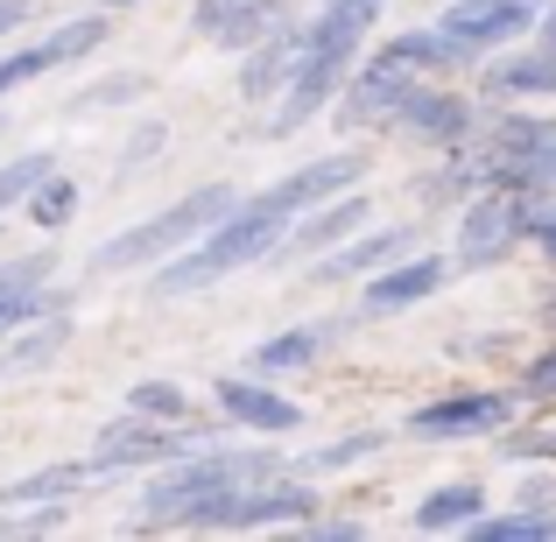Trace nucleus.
Instances as JSON below:
<instances>
[{
	"label": "nucleus",
	"mask_w": 556,
	"mask_h": 542,
	"mask_svg": "<svg viewBox=\"0 0 556 542\" xmlns=\"http://www.w3.org/2000/svg\"><path fill=\"white\" fill-rule=\"evenodd\" d=\"M359 177H367V155H317V163H296L268 190L240 198L204 240H190L184 254L155 261V297H198V289L226 282V275H240V268H268V254L282 247V232L296 226L311 204L353 190Z\"/></svg>",
	"instance_id": "f257e3e1"
},
{
	"label": "nucleus",
	"mask_w": 556,
	"mask_h": 542,
	"mask_svg": "<svg viewBox=\"0 0 556 542\" xmlns=\"http://www.w3.org/2000/svg\"><path fill=\"white\" fill-rule=\"evenodd\" d=\"M289 472L275 444H198L184 458H169V472H155V487L141 493V529H190V535H232L240 493L254 479Z\"/></svg>",
	"instance_id": "f03ea898"
},
{
	"label": "nucleus",
	"mask_w": 556,
	"mask_h": 542,
	"mask_svg": "<svg viewBox=\"0 0 556 542\" xmlns=\"http://www.w3.org/2000/svg\"><path fill=\"white\" fill-rule=\"evenodd\" d=\"M388 14V0H325L317 8V22H303V42H296V64H289L282 92H275V113L261 121V135H296V127H311L317 113L339 99L345 71L359 64V50H367L374 22Z\"/></svg>",
	"instance_id": "7ed1b4c3"
},
{
	"label": "nucleus",
	"mask_w": 556,
	"mask_h": 542,
	"mask_svg": "<svg viewBox=\"0 0 556 542\" xmlns=\"http://www.w3.org/2000/svg\"><path fill=\"white\" fill-rule=\"evenodd\" d=\"M232 204H240V190H232V184H198V190H184L177 204L149 212L141 226L113 232V240L92 254V275H127V268H155V261L184 254V247L204 240V232H212L218 218L232 212Z\"/></svg>",
	"instance_id": "20e7f679"
},
{
	"label": "nucleus",
	"mask_w": 556,
	"mask_h": 542,
	"mask_svg": "<svg viewBox=\"0 0 556 542\" xmlns=\"http://www.w3.org/2000/svg\"><path fill=\"white\" fill-rule=\"evenodd\" d=\"M521 240H529V198L507 190V184H479L458 212V254L451 261H458V275L465 268H501Z\"/></svg>",
	"instance_id": "39448f33"
},
{
	"label": "nucleus",
	"mask_w": 556,
	"mask_h": 542,
	"mask_svg": "<svg viewBox=\"0 0 556 542\" xmlns=\"http://www.w3.org/2000/svg\"><path fill=\"white\" fill-rule=\"evenodd\" d=\"M198 444H212L204 423H155V416H135V408H127L121 423L99 430L92 465L121 479V472H141V465H169V458H184V451H198Z\"/></svg>",
	"instance_id": "423d86ee"
},
{
	"label": "nucleus",
	"mask_w": 556,
	"mask_h": 542,
	"mask_svg": "<svg viewBox=\"0 0 556 542\" xmlns=\"http://www.w3.org/2000/svg\"><path fill=\"white\" fill-rule=\"evenodd\" d=\"M507 423H515V394L465 388V394H444V402H422L408 416V437H422V444H479V437H501Z\"/></svg>",
	"instance_id": "0eeeda50"
},
{
	"label": "nucleus",
	"mask_w": 556,
	"mask_h": 542,
	"mask_svg": "<svg viewBox=\"0 0 556 542\" xmlns=\"http://www.w3.org/2000/svg\"><path fill=\"white\" fill-rule=\"evenodd\" d=\"M106 42H113L106 14H78V22H56L50 36L28 42V50H0V99L36 85V78H50V71H64V64H78V56H92V50H106Z\"/></svg>",
	"instance_id": "6e6552de"
},
{
	"label": "nucleus",
	"mask_w": 556,
	"mask_h": 542,
	"mask_svg": "<svg viewBox=\"0 0 556 542\" xmlns=\"http://www.w3.org/2000/svg\"><path fill=\"white\" fill-rule=\"evenodd\" d=\"M430 28L465 56V64H472V56L507 50L515 36H529V28H535V0H451Z\"/></svg>",
	"instance_id": "1a4fd4ad"
},
{
	"label": "nucleus",
	"mask_w": 556,
	"mask_h": 542,
	"mask_svg": "<svg viewBox=\"0 0 556 542\" xmlns=\"http://www.w3.org/2000/svg\"><path fill=\"white\" fill-rule=\"evenodd\" d=\"M422 85V71H408L402 56H388V50H374L367 64H353L345 71V85H339V121L345 127H388L394 121V106H402L408 92Z\"/></svg>",
	"instance_id": "9d476101"
},
{
	"label": "nucleus",
	"mask_w": 556,
	"mask_h": 542,
	"mask_svg": "<svg viewBox=\"0 0 556 542\" xmlns=\"http://www.w3.org/2000/svg\"><path fill=\"white\" fill-rule=\"evenodd\" d=\"M374 218V204H367V190H339V198H325V204H311V212L296 218V226L282 232V247L268 254V268H289V261H317V254H331L339 240H353L359 226Z\"/></svg>",
	"instance_id": "9b49d317"
},
{
	"label": "nucleus",
	"mask_w": 556,
	"mask_h": 542,
	"mask_svg": "<svg viewBox=\"0 0 556 542\" xmlns=\"http://www.w3.org/2000/svg\"><path fill=\"white\" fill-rule=\"evenodd\" d=\"M416 247H422V226H359L353 240H339L331 254H317L303 282H325V289H331V282H367L374 268L416 254Z\"/></svg>",
	"instance_id": "f8f14e48"
},
{
	"label": "nucleus",
	"mask_w": 556,
	"mask_h": 542,
	"mask_svg": "<svg viewBox=\"0 0 556 542\" xmlns=\"http://www.w3.org/2000/svg\"><path fill=\"white\" fill-rule=\"evenodd\" d=\"M458 275V261H444V254H402V261H388V268H374L367 275V289H359V317H394V311H416L422 297H437V289Z\"/></svg>",
	"instance_id": "ddd939ff"
},
{
	"label": "nucleus",
	"mask_w": 556,
	"mask_h": 542,
	"mask_svg": "<svg viewBox=\"0 0 556 542\" xmlns=\"http://www.w3.org/2000/svg\"><path fill=\"white\" fill-rule=\"evenodd\" d=\"M388 127H394V135H408V141H422V149H458V141L479 127V113H472V99L444 92V85H416V92L394 106Z\"/></svg>",
	"instance_id": "4468645a"
},
{
	"label": "nucleus",
	"mask_w": 556,
	"mask_h": 542,
	"mask_svg": "<svg viewBox=\"0 0 556 542\" xmlns=\"http://www.w3.org/2000/svg\"><path fill=\"white\" fill-rule=\"evenodd\" d=\"M212 402H218V416H226L232 430H254V437H289V430H303V408L289 402L282 388H268V380H218Z\"/></svg>",
	"instance_id": "2eb2a0df"
},
{
	"label": "nucleus",
	"mask_w": 556,
	"mask_h": 542,
	"mask_svg": "<svg viewBox=\"0 0 556 542\" xmlns=\"http://www.w3.org/2000/svg\"><path fill=\"white\" fill-rule=\"evenodd\" d=\"M317 515V493L303 479L275 472V479H254L240 493V515H232V535H254V529H303Z\"/></svg>",
	"instance_id": "dca6fc26"
},
{
	"label": "nucleus",
	"mask_w": 556,
	"mask_h": 542,
	"mask_svg": "<svg viewBox=\"0 0 556 542\" xmlns=\"http://www.w3.org/2000/svg\"><path fill=\"white\" fill-rule=\"evenodd\" d=\"M275 22H289V0H198V36H212L218 50H247Z\"/></svg>",
	"instance_id": "f3484780"
},
{
	"label": "nucleus",
	"mask_w": 556,
	"mask_h": 542,
	"mask_svg": "<svg viewBox=\"0 0 556 542\" xmlns=\"http://www.w3.org/2000/svg\"><path fill=\"white\" fill-rule=\"evenodd\" d=\"M296 42H303V22L289 14V22H275L261 42H247L240 50V92L247 99H275L289 78V64H296Z\"/></svg>",
	"instance_id": "a211bd4d"
},
{
	"label": "nucleus",
	"mask_w": 556,
	"mask_h": 542,
	"mask_svg": "<svg viewBox=\"0 0 556 542\" xmlns=\"http://www.w3.org/2000/svg\"><path fill=\"white\" fill-rule=\"evenodd\" d=\"M339 317H317V325H296V331H275V339H261L254 353H247V366L254 374H303V366H317L339 345Z\"/></svg>",
	"instance_id": "6ab92c4d"
},
{
	"label": "nucleus",
	"mask_w": 556,
	"mask_h": 542,
	"mask_svg": "<svg viewBox=\"0 0 556 542\" xmlns=\"http://www.w3.org/2000/svg\"><path fill=\"white\" fill-rule=\"evenodd\" d=\"M50 275H56L50 254H22V261L0 268V339L14 325H28L36 311H50Z\"/></svg>",
	"instance_id": "aec40b11"
},
{
	"label": "nucleus",
	"mask_w": 556,
	"mask_h": 542,
	"mask_svg": "<svg viewBox=\"0 0 556 542\" xmlns=\"http://www.w3.org/2000/svg\"><path fill=\"white\" fill-rule=\"evenodd\" d=\"M99 479H113V472H99L92 458H78V465H42V472L14 479V487L0 493V507H8V515H22V507H64L71 493L99 487Z\"/></svg>",
	"instance_id": "412c9836"
},
{
	"label": "nucleus",
	"mask_w": 556,
	"mask_h": 542,
	"mask_svg": "<svg viewBox=\"0 0 556 542\" xmlns=\"http://www.w3.org/2000/svg\"><path fill=\"white\" fill-rule=\"evenodd\" d=\"M486 92L493 99H556V50H521V56H501L486 64Z\"/></svg>",
	"instance_id": "4be33fe9"
},
{
	"label": "nucleus",
	"mask_w": 556,
	"mask_h": 542,
	"mask_svg": "<svg viewBox=\"0 0 556 542\" xmlns=\"http://www.w3.org/2000/svg\"><path fill=\"white\" fill-rule=\"evenodd\" d=\"M8 339H14V345L0 353V380H14V374H28V366H42V360H56V353H64L71 317H64V311H36L28 325H14Z\"/></svg>",
	"instance_id": "5701e85b"
},
{
	"label": "nucleus",
	"mask_w": 556,
	"mask_h": 542,
	"mask_svg": "<svg viewBox=\"0 0 556 542\" xmlns=\"http://www.w3.org/2000/svg\"><path fill=\"white\" fill-rule=\"evenodd\" d=\"M479 515H486V487H479V479H451V487L422 493L416 529H422V535H444V529H472Z\"/></svg>",
	"instance_id": "b1692460"
},
{
	"label": "nucleus",
	"mask_w": 556,
	"mask_h": 542,
	"mask_svg": "<svg viewBox=\"0 0 556 542\" xmlns=\"http://www.w3.org/2000/svg\"><path fill=\"white\" fill-rule=\"evenodd\" d=\"M479 542H556V507H507V515H479Z\"/></svg>",
	"instance_id": "393cba45"
},
{
	"label": "nucleus",
	"mask_w": 556,
	"mask_h": 542,
	"mask_svg": "<svg viewBox=\"0 0 556 542\" xmlns=\"http://www.w3.org/2000/svg\"><path fill=\"white\" fill-rule=\"evenodd\" d=\"M22 212L36 218L42 232L71 226V218H78V184H71L64 169H50V177H36V190H28V198H22Z\"/></svg>",
	"instance_id": "a878e982"
},
{
	"label": "nucleus",
	"mask_w": 556,
	"mask_h": 542,
	"mask_svg": "<svg viewBox=\"0 0 556 542\" xmlns=\"http://www.w3.org/2000/svg\"><path fill=\"white\" fill-rule=\"evenodd\" d=\"M388 451V430H353V437H339V444H325V451H311L303 458V472H345V465H367Z\"/></svg>",
	"instance_id": "bb28decb"
},
{
	"label": "nucleus",
	"mask_w": 556,
	"mask_h": 542,
	"mask_svg": "<svg viewBox=\"0 0 556 542\" xmlns=\"http://www.w3.org/2000/svg\"><path fill=\"white\" fill-rule=\"evenodd\" d=\"M127 408H135V416H155V423H190V394L177 380H135V388H127Z\"/></svg>",
	"instance_id": "cd10ccee"
},
{
	"label": "nucleus",
	"mask_w": 556,
	"mask_h": 542,
	"mask_svg": "<svg viewBox=\"0 0 556 542\" xmlns=\"http://www.w3.org/2000/svg\"><path fill=\"white\" fill-rule=\"evenodd\" d=\"M56 155H14V163H0V212H14V204L36 190V177H50Z\"/></svg>",
	"instance_id": "c85d7f7f"
},
{
	"label": "nucleus",
	"mask_w": 556,
	"mask_h": 542,
	"mask_svg": "<svg viewBox=\"0 0 556 542\" xmlns=\"http://www.w3.org/2000/svg\"><path fill=\"white\" fill-rule=\"evenodd\" d=\"M501 458H521V465L549 458L556 465V430H515V423H507V430H501Z\"/></svg>",
	"instance_id": "c756f323"
},
{
	"label": "nucleus",
	"mask_w": 556,
	"mask_h": 542,
	"mask_svg": "<svg viewBox=\"0 0 556 542\" xmlns=\"http://www.w3.org/2000/svg\"><path fill=\"white\" fill-rule=\"evenodd\" d=\"M163 141H169V135H163V121L141 127V135L121 149V184H127V177H141V169H149V155H163Z\"/></svg>",
	"instance_id": "7c9ffc66"
},
{
	"label": "nucleus",
	"mask_w": 556,
	"mask_h": 542,
	"mask_svg": "<svg viewBox=\"0 0 556 542\" xmlns=\"http://www.w3.org/2000/svg\"><path fill=\"white\" fill-rule=\"evenodd\" d=\"M521 394H529V402H556V345L529 360V374H521Z\"/></svg>",
	"instance_id": "2f4dec72"
},
{
	"label": "nucleus",
	"mask_w": 556,
	"mask_h": 542,
	"mask_svg": "<svg viewBox=\"0 0 556 542\" xmlns=\"http://www.w3.org/2000/svg\"><path fill=\"white\" fill-rule=\"evenodd\" d=\"M141 92V78H106V85H92V92H78L71 106L78 113H99V106H113V99H135Z\"/></svg>",
	"instance_id": "473e14b6"
},
{
	"label": "nucleus",
	"mask_w": 556,
	"mask_h": 542,
	"mask_svg": "<svg viewBox=\"0 0 556 542\" xmlns=\"http://www.w3.org/2000/svg\"><path fill=\"white\" fill-rule=\"evenodd\" d=\"M303 529H311L317 542H359V535H367V521H345V515H331V521H303Z\"/></svg>",
	"instance_id": "72a5a7b5"
},
{
	"label": "nucleus",
	"mask_w": 556,
	"mask_h": 542,
	"mask_svg": "<svg viewBox=\"0 0 556 542\" xmlns=\"http://www.w3.org/2000/svg\"><path fill=\"white\" fill-rule=\"evenodd\" d=\"M42 14V0H0V42L14 36V28H28Z\"/></svg>",
	"instance_id": "f704fd0d"
},
{
	"label": "nucleus",
	"mask_w": 556,
	"mask_h": 542,
	"mask_svg": "<svg viewBox=\"0 0 556 542\" xmlns=\"http://www.w3.org/2000/svg\"><path fill=\"white\" fill-rule=\"evenodd\" d=\"M521 507H556V479H521Z\"/></svg>",
	"instance_id": "c9c22d12"
},
{
	"label": "nucleus",
	"mask_w": 556,
	"mask_h": 542,
	"mask_svg": "<svg viewBox=\"0 0 556 542\" xmlns=\"http://www.w3.org/2000/svg\"><path fill=\"white\" fill-rule=\"evenodd\" d=\"M535 36H543V50H556V0L535 8Z\"/></svg>",
	"instance_id": "e433bc0d"
},
{
	"label": "nucleus",
	"mask_w": 556,
	"mask_h": 542,
	"mask_svg": "<svg viewBox=\"0 0 556 542\" xmlns=\"http://www.w3.org/2000/svg\"><path fill=\"white\" fill-rule=\"evenodd\" d=\"M0 535H28V521H22V515H8V507H0Z\"/></svg>",
	"instance_id": "4c0bfd02"
},
{
	"label": "nucleus",
	"mask_w": 556,
	"mask_h": 542,
	"mask_svg": "<svg viewBox=\"0 0 556 542\" xmlns=\"http://www.w3.org/2000/svg\"><path fill=\"white\" fill-rule=\"evenodd\" d=\"M106 8H135V0H106Z\"/></svg>",
	"instance_id": "58836bf2"
},
{
	"label": "nucleus",
	"mask_w": 556,
	"mask_h": 542,
	"mask_svg": "<svg viewBox=\"0 0 556 542\" xmlns=\"http://www.w3.org/2000/svg\"><path fill=\"white\" fill-rule=\"evenodd\" d=\"M549 331H556V303H549Z\"/></svg>",
	"instance_id": "ea45409f"
},
{
	"label": "nucleus",
	"mask_w": 556,
	"mask_h": 542,
	"mask_svg": "<svg viewBox=\"0 0 556 542\" xmlns=\"http://www.w3.org/2000/svg\"><path fill=\"white\" fill-rule=\"evenodd\" d=\"M535 8H543V0H535Z\"/></svg>",
	"instance_id": "a19ab883"
}]
</instances>
